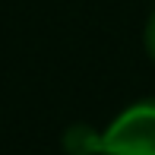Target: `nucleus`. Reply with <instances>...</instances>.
Instances as JSON below:
<instances>
[{"instance_id": "f257e3e1", "label": "nucleus", "mask_w": 155, "mask_h": 155, "mask_svg": "<svg viewBox=\"0 0 155 155\" xmlns=\"http://www.w3.org/2000/svg\"><path fill=\"white\" fill-rule=\"evenodd\" d=\"M101 155H155V95L127 104L101 130Z\"/></svg>"}, {"instance_id": "f03ea898", "label": "nucleus", "mask_w": 155, "mask_h": 155, "mask_svg": "<svg viewBox=\"0 0 155 155\" xmlns=\"http://www.w3.org/2000/svg\"><path fill=\"white\" fill-rule=\"evenodd\" d=\"M63 152L67 155H101V130L89 124H73L63 133Z\"/></svg>"}, {"instance_id": "7ed1b4c3", "label": "nucleus", "mask_w": 155, "mask_h": 155, "mask_svg": "<svg viewBox=\"0 0 155 155\" xmlns=\"http://www.w3.org/2000/svg\"><path fill=\"white\" fill-rule=\"evenodd\" d=\"M143 48H146V54L155 60V6H152L149 19H146V29H143Z\"/></svg>"}]
</instances>
